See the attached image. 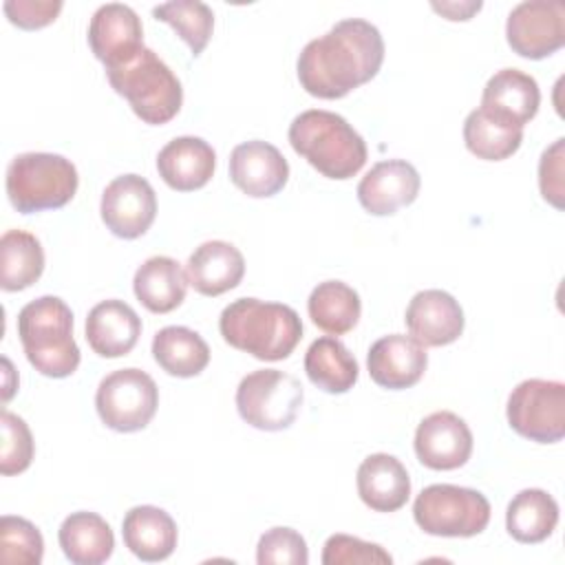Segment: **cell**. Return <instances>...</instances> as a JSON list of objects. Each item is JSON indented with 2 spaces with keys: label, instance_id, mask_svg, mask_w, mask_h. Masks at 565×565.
Returning a JSON list of instances; mask_svg holds the SVG:
<instances>
[{
  "label": "cell",
  "instance_id": "6da1fadb",
  "mask_svg": "<svg viewBox=\"0 0 565 565\" xmlns=\"http://www.w3.org/2000/svg\"><path fill=\"white\" fill-rule=\"evenodd\" d=\"M384 62V40L362 18L335 22L324 35L305 44L296 73L300 86L320 99H340L371 82Z\"/></svg>",
  "mask_w": 565,
  "mask_h": 565
},
{
  "label": "cell",
  "instance_id": "7a4b0ae2",
  "mask_svg": "<svg viewBox=\"0 0 565 565\" xmlns=\"http://www.w3.org/2000/svg\"><path fill=\"white\" fill-rule=\"evenodd\" d=\"M218 331L230 347L263 362H278L300 342L302 322L289 305L238 298L221 311Z\"/></svg>",
  "mask_w": 565,
  "mask_h": 565
},
{
  "label": "cell",
  "instance_id": "3957f363",
  "mask_svg": "<svg viewBox=\"0 0 565 565\" xmlns=\"http://www.w3.org/2000/svg\"><path fill=\"white\" fill-rule=\"evenodd\" d=\"M291 148L327 179H351L366 163V143L338 113L311 108L289 124Z\"/></svg>",
  "mask_w": 565,
  "mask_h": 565
},
{
  "label": "cell",
  "instance_id": "277c9868",
  "mask_svg": "<svg viewBox=\"0 0 565 565\" xmlns=\"http://www.w3.org/2000/svg\"><path fill=\"white\" fill-rule=\"evenodd\" d=\"M18 335L29 364L46 377H68L79 366L73 311L57 296H40L18 313Z\"/></svg>",
  "mask_w": 565,
  "mask_h": 565
},
{
  "label": "cell",
  "instance_id": "5b68a950",
  "mask_svg": "<svg viewBox=\"0 0 565 565\" xmlns=\"http://www.w3.org/2000/svg\"><path fill=\"white\" fill-rule=\"evenodd\" d=\"M108 84L121 95L132 113L150 124L161 126L177 117L183 104V88L172 68L148 46L128 62L106 68Z\"/></svg>",
  "mask_w": 565,
  "mask_h": 565
},
{
  "label": "cell",
  "instance_id": "8992f818",
  "mask_svg": "<svg viewBox=\"0 0 565 565\" xmlns=\"http://www.w3.org/2000/svg\"><path fill=\"white\" fill-rule=\"evenodd\" d=\"M77 185V168L55 152H22L7 168V196L22 214L64 207Z\"/></svg>",
  "mask_w": 565,
  "mask_h": 565
},
{
  "label": "cell",
  "instance_id": "52a82bcc",
  "mask_svg": "<svg viewBox=\"0 0 565 565\" xmlns=\"http://www.w3.org/2000/svg\"><path fill=\"white\" fill-rule=\"evenodd\" d=\"M413 516L430 536L468 539L481 534L490 523V501L472 488L452 483L426 486L415 503Z\"/></svg>",
  "mask_w": 565,
  "mask_h": 565
},
{
  "label": "cell",
  "instance_id": "ba28073f",
  "mask_svg": "<svg viewBox=\"0 0 565 565\" xmlns=\"http://www.w3.org/2000/svg\"><path fill=\"white\" fill-rule=\"evenodd\" d=\"M302 397V384L294 375L278 369H258L241 380L236 408L249 426L274 433L296 422Z\"/></svg>",
  "mask_w": 565,
  "mask_h": 565
},
{
  "label": "cell",
  "instance_id": "9c48e42d",
  "mask_svg": "<svg viewBox=\"0 0 565 565\" xmlns=\"http://www.w3.org/2000/svg\"><path fill=\"white\" fill-rule=\"evenodd\" d=\"M159 406V388L141 369H117L108 373L95 393L99 419L117 433L146 428Z\"/></svg>",
  "mask_w": 565,
  "mask_h": 565
},
{
  "label": "cell",
  "instance_id": "30bf717a",
  "mask_svg": "<svg viewBox=\"0 0 565 565\" xmlns=\"http://www.w3.org/2000/svg\"><path fill=\"white\" fill-rule=\"evenodd\" d=\"M508 424L536 444H556L565 437V384L556 380L519 382L505 406Z\"/></svg>",
  "mask_w": 565,
  "mask_h": 565
},
{
  "label": "cell",
  "instance_id": "8fae6325",
  "mask_svg": "<svg viewBox=\"0 0 565 565\" xmlns=\"http://www.w3.org/2000/svg\"><path fill=\"white\" fill-rule=\"evenodd\" d=\"M510 49L525 60H543L565 44V4L561 0L519 2L505 22Z\"/></svg>",
  "mask_w": 565,
  "mask_h": 565
},
{
  "label": "cell",
  "instance_id": "7c38bea8",
  "mask_svg": "<svg viewBox=\"0 0 565 565\" xmlns=\"http://www.w3.org/2000/svg\"><path fill=\"white\" fill-rule=\"evenodd\" d=\"M104 225L119 238L143 236L157 216V194L139 174L115 177L102 192L99 203Z\"/></svg>",
  "mask_w": 565,
  "mask_h": 565
},
{
  "label": "cell",
  "instance_id": "4fadbf2b",
  "mask_svg": "<svg viewBox=\"0 0 565 565\" xmlns=\"http://www.w3.org/2000/svg\"><path fill=\"white\" fill-rule=\"evenodd\" d=\"M88 46L104 68H115L143 49V26L135 9L121 2L102 4L88 22Z\"/></svg>",
  "mask_w": 565,
  "mask_h": 565
},
{
  "label": "cell",
  "instance_id": "5bb4252c",
  "mask_svg": "<svg viewBox=\"0 0 565 565\" xmlns=\"http://www.w3.org/2000/svg\"><path fill=\"white\" fill-rule=\"evenodd\" d=\"M415 455L430 470H457L472 455V433L450 411L430 413L415 430Z\"/></svg>",
  "mask_w": 565,
  "mask_h": 565
},
{
  "label": "cell",
  "instance_id": "9a60e30c",
  "mask_svg": "<svg viewBox=\"0 0 565 565\" xmlns=\"http://www.w3.org/2000/svg\"><path fill=\"white\" fill-rule=\"evenodd\" d=\"M230 179L247 196L267 199L287 185L289 163L276 146L252 139L232 150Z\"/></svg>",
  "mask_w": 565,
  "mask_h": 565
},
{
  "label": "cell",
  "instance_id": "2e32d148",
  "mask_svg": "<svg viewBox=\"0 0 565 565\" xmlns=\"http://www.w3.org/2000/svg\"><path fill=\"white\" fill-rule=\"evenodd\" d=\"M428 366L426 347L413 335L391 333L375 340L366 353V369L371 380L388 391L415 386Z\"/></svg>",
  "mask_w": 565,
  "mask_h": 565
},
{
  "label": "cell",
  "instance_id": "e0dca14e",
  "mask_svg": "<svg viewBox=\"0 0 565 565\" xmlns=\"http://www.w3.org/2000/svg\"><path fill=\"white\" fill-rule=\"evenodd\" d=\"M419 172L404 159L377 161L358 183V201L373 216H391L419 194Z\"/></svg>",
  "mask_w": 565,
  "mask_h": 565
},
{
  "label": "cell",
  "instance_id": "ac0fdd59",
  "mask_svg": "<svg viewBox=\"0 0 565 565\" xmlns=\"http://www.w3.org/2000/svg\"><path fill=\"white\" fill-rule=\"evenodd\" d=\"M406 329L424 347L452 344L463 333V309L444 289L417 291L404 313Z\"/></svg>",
  "mask_w": 565,
  "mask_h": 565
},
{
  "label": "cell",
  "instance_id": "d6986e66",
  "mask_svg": "<svg viewBox=\"0 0 565 565\" xmlns=\"http://www.w3.org/2000/svg\"><path fill=\"white\" fill-rule=\"evenodd\" d=\"M541 90L532 75L519 68H501L497 71L483 86L481 93V110L521 128L539 113Z\"/></svg>",
  "mask_w": 565,
  "mask_h": 565
},
{
  "label": "cell",
  "instance_id": "ffe728a7",
  "mask_svg": "<svg viewBox=\"0 0 565 565\" xmlns=\"http://www.w3.org/2000/svg\"><path fill=\"white\" fill-rule=\"evenodd\" d=\"M216 168L214 148L201 137H177L168 141L157 154L159 177L177 192H192L203 188Z\"/></svg>",
  "mask_w": 565,
  "mask_h": 565
},
{
  "label": "cell",
  "instance_id": "44dd1931",
  "mask_svg": "<svg viewBox=\"0 0 565 565\" xmlns=\"http://www.w3.org/2000/svg\"><path fill=\"white\" fill-rule=\"evenodd\" d=\"M139 335L141 318L124 300H102L86 316V342L102 358L128 355Z\"/></svg>",
  "mask_w": 565,
  "mask_h": 565
},
{
  "label": "cell",
  "instance_id": "7402d4cb",
  "mask_svg": "<svg viewBox=\"0 0 565 565\" xmlns=\"http://www.w3.org/2000/svg\"><path fill=\"white\" fill-rule=\"evenodd\" d=\"M185 276L201 296H221L234 289L245 276L241 249L227 241H205L188 258Z\"/></svg>",
  "mask_w": 565,
  "mask_h": 565
},
{
  "label": "cell",
  "instance_id": "603a6c76",
  "mask_svg": "<svg viewBox=\"0 0 565 565\" xmlns=\"http://www.w3.org/2000/svg\"><path fill=\"white\" fill-rule=\"evenodd\" d=\"M362 503L373 512H395L411 497V477L404 463L386 452L369 455L355 475Z\"/></svg>",
  "mask_w": 565,
  "mask_h": 565
},
{
  "label": "cell",
  "instance_id": "cb8c5ba5",
  "mask_svg": "<svg viewBox=\"0 0 565 565\" xmlns=\"http://www.w3.org/2000/svg\"><path fill=\"white\" fill-rule=\"evenodd\" d=\"M126 547L146 563L166 561L177 547V523L157 505H135L126 512L121 523Z\"/></svg>",
  "mask_w": 565,
  "mask_h": 565
},
{
  "label": "cell",
  "instance_id": "d4e9b609",
  "mask_svg": "<svg viewBox=\"0 0 565 565\" xmlns=\"http://www.w3.org/2000/svg\"><path fill=\"white\" fill-rule=\"evenodd\" d=\"M188 276L181 265L170 256H150L143 260L132 278L137 300L152 313H170L188 291Z\"/></svg>",
  "mask_w": 565,
  "mask_h": 565
},
{
  "label": "cell",
  "instance_id": "484cf974",
  "mask_svg": "<svg viewBox=\"0 0 565 565\" xmlns=\"http://www.w3.org/2000/svg\"><path fill=\"white\" fill-rule=\"evenodd\" d=\"M64 556L75 565H99L110 558L115 536L110 525L95 512L68 514L57 532Z\"/></svg>",
  "mask_w": 565,
  "mask_h": 565
},
{
  "label": "cell",
  "instance_id": "4316f807",
  "mask_svg": "<svg viewBox=\"0 0 565 565\" xmlns=\"http://www.w3.org/2000/svg\"><path fill=\"white\" fill-rule=\"evenodd\" d=\"M305 373L320 391L340 395L353 388L360 366L353 353L338 338L324 335L309 344L305 353Z\"/></svg>",
  "mask_w": 565,
  "mask_h": 565
},
{
  "label": "cell",
  "instance_id": "83f0119b",
  "mask_svg": "<svg viewBox=\"0 0 565 565\" xmlns=\"http://www.w3.org/2000/svg\"><path fill=\"white\" fill-rule=\"evenodd\" d=\"M558 523L556 499L541 488H525L512 497L505 510V527L519 543H541Z\"/></svg>",
  "mask_w": 565,
  "mask_h": 565
},
{
  "label": "cell",
  "instance_id": "f1b7e54d",
  "mask_svg": "<svg viewBox=\"0 0 565 565\" xmlns=\"http://www.w3.org/2000/svg\"><path fill=\"white\" fill-rule=\"evenodd\" d=\"M154 362L174 377H194L210 364L207 342L188 327H163L152 338Z\"/></svg>",
  "mask_w": 565,
  "mask_h": 565
},
{
  "label": "cell",
  "instance_id": "f546056e",
  "mask_svg": "<svg viewBox=\"0 0 565 565\" xmlns=\"http://www.w3.org/2000/svg\"><path fill=\"white\" fill-rule=\"evenodd\" d=\"M311 322L329 335L349 333L362 313L360 296L342 280H324L313 287L307 300Z\"/></svg>",
  "mask_w": 565,
  "mask_h": 565
},
{
  "label": "cell",
  "instance_id": "4dcf8cb0",
  "mask_svg": "<svg viewBox=\"0 0 565 565\" xmlns=\"http://www.w3.org/2000/svg\"><path fill=\"white\" fill-rule=\"evenodd\" d=\"M44 271V249L40 241L24 230H7L0 238V287L22 291Z\"/></svg>",
  "mask_w": 565,
  "mask_h": 565
},
{
  "label": "cell",
  "instance_id": "1f68e13d",
  "mask_svg": "<svg viewBox=\"0 0 565 565\" xmlns=\"http://www.w3.org/2000/svg\"><path fill=\"white\" fill-rule=\"evenodd\" d=\"M463 143L483 161H503L521 148L523 130L475 108L463 121Z\"/></svg>",
  "mask_w": 565,
  "mask_h": 565
},
{
  "label": "cell",
  "instance_id": "d6a6232c",
  "mask_svg": "<svg viewBox=\"0 0 565 565\" xmlns=\"http://www.w3.org/2000/svg\"><path fill=\"white\" fill-rule=\"evenodd\" d=\"M152 15L174 29V33L190 46L192 57H199L214 31V13L201 0H174L152 9Z\"/></svg>",
  "mask_w": 565,
  "mask_h": 565
},
{
  "label": "cell",
  "instance_id": "836d02e7",
  "mask_svg": "<svg viewBox=\"0 0 565 565\" xmlns=\"http://www.w3.org/2000/svg\"><path fill=\"white\" fill-rule=\"evenodd\" d=\"M44 539L40 530L22 519L4 514L0 519V561L4 565H40Z\"/></svg>",
  "mask_w": 565,
  "mask_h": 565
},
{
  "label": "cell",
  "instance_id": "e575fe53",
  "mask_svg": "<svg viewBox=\"0 0 565 565\" xmlns=\"http://www.w3.org/2000/svg\"><path fill=\"white\" fill-rule=\"evenodd\" d=\"M0 430H2V450H0V472L4 477L24 472L33 461V435L22 417L2 408L0 413Z\"/></svg>",
  "mask_w": 565,
  "mask_h": 565
},
{
  "label": "cell",
  "instance_id": "d590c367",
  "mask_svg": "<svg viewBox=\"0 0 565 565\" xmlns=\"http://www.w3.org/2000/svg\"><path fill=\"white\" fill-rule=\"evenodd\" d=\"M324 565H391L393 556L377 543L351 534H331L322 547Z\"/></svg>",
  "mask_w": 565,
  "mask_h": 565
},
{
  "label": "cell",
  "instance_id": "8d00e7d4",
  "mask_svg": "<svg viewBox=\"0 0 565 565\" xmlns=\"http://www.w3.org/2000/svg\"><path fill=\"white\" fill-rule=\"evenodd\" d=\"M258 565H307L309 550L305 539L291 527H271L267 530L256 545Z\"/></svg>",
  "mask_w": 565,
  "mask_h": 565
},
{
  "label": "cell",
  "instance_id": "74e56055",
  "mask_svg": "<svg viewBox=\"0 0 565 565\" xmlns=\"http://www.w3.org/2000/svg\"><path fill=\"white\" fill-rule=\"evenodd\" d=\"M563 159H565V139L558 137L550 148L543 150L539 161V188L543 199L563 210L565 183H563Z\"/></svg>",
  "mask_w": 565,
  "mask_h": 565
},
{
  "label": "cell",
  "instance_id": "f35d334b",
  "mask_svg": "<svg viewBox=\"0 0 565 565\" xmlns=\"http://www.w3.org/2000/svg\"><path fill=\"white\" fill-rule=\"evenodd\" d=\"M62 7L64 4L60 0H7L2 4L9 22L26 31H35L51 24L62 11Z\"/></svg>",
  "mask_w": 565,
  "mask_h": 565
},
{
  "label": "cell",
  "instance_id": "ab89813d",
  "mask_svg": "<svg viewBox=\"0 0 565 565\" xmlns=\"http://www.w3.org/2000/svg\"><path fill=\"white\" fill-rule=\"evenodd\" d=\"M433 9L446 15V20H470L481 9V2H433Z\"/></svg>",
  "mask_w": 565,
  "mask_h": 565
}]
</instances>
